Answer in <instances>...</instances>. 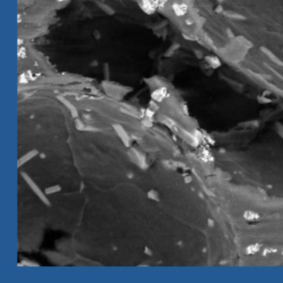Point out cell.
I'll use <instances>...</instances> for the list:
<instances>
[{
    "label": "cell",
    "instance_id": "6da1fadb",
    "mask_svg": "<svg viewBox=\"0 0 283 283\" xmlns=\"http://www.w3.org/2000/svg\"><path fill=\"white\" fill-rule=\"evenodd\" d=\"M23 176H24V178L26 179V181H28V185L31 186V188L32 189H33V191H34V192L37 193V195H38V197L40 198H41V199H42V200H43V202L46 203V204H49V201L48 200V198L45 197V195H44L43 193H42L41 189H40L37 187V185L34 184V182H32L31 179L28 178V175H25V174H23Z\"/></svg>",
    "mask_w": 283,
    "mask_h": 283
},
{
    "label": "cell",
    "instance_id": "7a4b0ae2",
    "mask_svg": "<svg viewBox=\"0 0 283 283\" xmlns=\"http://www.w3.org/2000/svg\"><path fill=\"white\" fill-rule=\"evenodd\" d=\"M36 154H37V151H36V150H34V151H32V152L28 153V154H26V155H25V156H23V157L21 160H19V165H23V163L26 162V160H27V161H28V160H30L32 157H33L34 155H36Z\"/></svg>",
    "mask_w": 283,
    "mask_h": 283
}]
</instances>
